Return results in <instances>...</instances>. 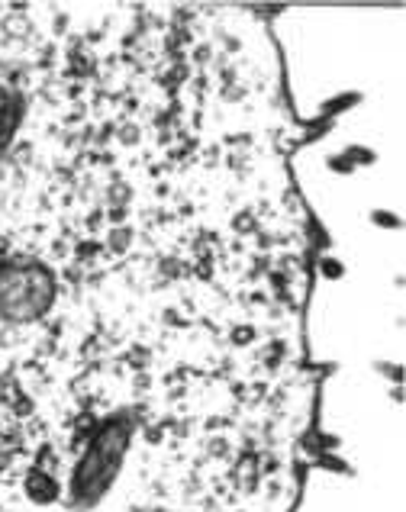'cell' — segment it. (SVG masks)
<instances>
[{
  "label": "cell",
  "mask_w": 406,
  "mask_h": 512,
  "mask_svg": "<svg viewBox=\"0 0 406 512\" xmlns=\"http://www.w3.org/2000/svg\"><path fill=\"white\" fill-rule=\"evenodd\" d=\"M58 297V281L46 261L17 255L0 261V319L29 326L46 319Z\"/></svg>",
  "instance_id": "7a4b0ae2"
},
{
  "label": "cell",
  "mask_w": 406,
  "mask_h": 512,
  "mask_svg": "<svg viewBox=\"0 0 406 512\" xmlns=\"http://www.w3.org/2000/svg\"><path fill=\"white\" fill-rule=\"evenodd\" d=\"M136 435V416L133 413H116L104 419L94 429L91 442L81 451V458L71 471L68 500L75 509H94L104 503V496L113 490L116 477H120L129 448H133Z\"/></svg>",
  "instance_id": "6da1fadb"
},
{
  "label": "cell",
  "mask_w": 406,
  "mask_h": 512,
  "mask_svg": "<svg viewBox=\"0 0 406 512\" xmlns=\"http://www.w3.org/2000/svg\"><path fill=\"white\" fill-rule=\"evenodd\" d=\"M23 100L20 97H7L4 104H0V152L7 149V145L13 142V136H17V126L23 120Z\"/></svg>",
  "instance_id": "3957f363"
},
{
  "label": "cell",
  "mask_w": 406,
  "mask_h": 512,
  "mask_svg": "<svg viewBox=\"0 0 406 512\" xmlns=\"http://www.w3.org/2000/svg\"><path fill=\"white\" fill-rule=\"evenodd\" d=\"M26 493H29V500H36V503H55L58 500V484L52 477L46 474H29L26 480Z\"/></svg>",
  "instance_id": "277c9868"
}]
</instances>
